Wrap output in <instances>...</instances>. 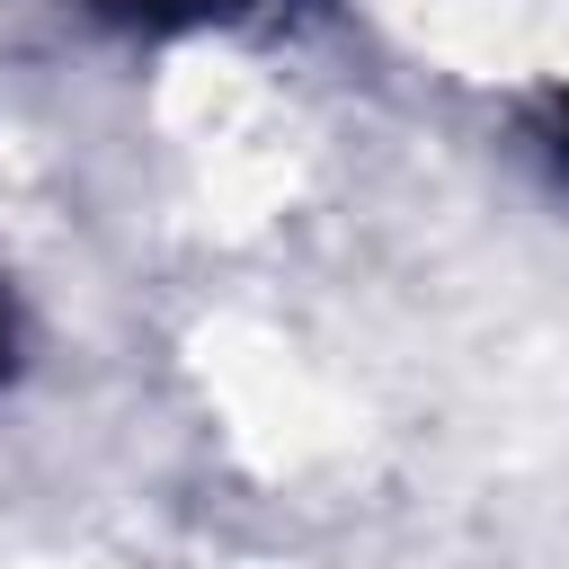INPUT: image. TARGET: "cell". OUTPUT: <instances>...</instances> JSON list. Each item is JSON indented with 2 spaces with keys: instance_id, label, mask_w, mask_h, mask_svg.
I'll list each match as a JSON object with an SVG mask.
<instances>
[{
  "instance_id": "6da1fadb",
  "label": "cell",
  "mask_w": 569,
  "mask_h": 569,
  "mask_svg": "<svg viewBox=\"0 0 569 569\" xmlns=\"http://www.w3.org/2000/svg\"><path fill=\"white\" fill-rule=\"evenodd\" d=\"M89 27L133 36V44H169V36H204V27H249L276 9H329V0H71Z\"/></svg>"
},
{
  "instance_id": "3957f363",
  "label": "cell",
  "mask_w": 569,
  "mask_h": 569,
  "mask_svg": "<svg viewBox=\"0 0 569 569\" xmlns=\"http://www.w3.org/2000/svg\"><path fill=\"white\" fill-rule=\"evenodd\" d=\"M27 373V320H18V293L0 284V391Z\"/></svg>"
},
{
  "instance_id": "7a4b0ae2",
  "label": "cell",
  "mask_w": 569,
  "mask_h": 569,
  "mask_svg": "<svg viewBox=\"0 0 569 569\" xmlns=\"http://www.w3.org/2000/svg\"><path fill=\"white\" fill-rule=\"evenodd\" d=\"M533 142H542V160L569 178V89H551V98L533 107Z\"/></svg>"
}]
</instances>
